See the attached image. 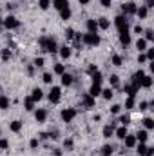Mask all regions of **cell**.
I'll list each match as a JSON object with an SVG mask.
<instances>
[{
    "mask_svg": "<svg viewBox=\"0 0 154 156\" xmlns=\"http://www.w3.org/2000/svg\"><path fill=\"white\" fill-rule=\"evenodd\" d=\"M40 47H42V51H45V53H56L58 51V45H56V40L53 38V37H42L38 40Z\"/></svg>",
    "mask_w": 154,
    "mask_h": 156,
    "instance_id": "cell-1",
    "label": "cell"
},
{
    "mask_svg": "<svg viewBox=\"0 0 154 156\" xmlns=\"http://www.w3.org/2000/svg\"><path fill=\"white\" fill-rule=\"evenodd\" d=\"M114 26H116V29H118L120 33L129 31V20H127V16H123V15L116 16V18H114Z\"/></svg>",
    "mask_w": 154,
    "mask_h": 156,
    "instance_id": "cell-2",
    "label": "cell"
},
{
    "mask_svg": "<svg viewBox=\"0 0 154 156\" xmlns=\"http://www.w3.org/2000/svg\"><path fill=\"white\" fill-rule=\"evenodd\" d=\"M82 42H83V44H87V45L96 47V45H100V37H98L96 33H87V35H83V37H82Z\"/></svg>",
    "mask_w": 154,
    "mask_h": 156,
    "instance_id": "cell-3",
    "label": "cell"
},
{
    "mask_svg": "<svg viewBox=\"0 0 154 156\" xmlns=\"http://www.w3.org/2000/svg\"><path fill=\"white\" fill-rule=\"evenodd\" d=\"M121 11H123V16L136 15V4H134V2H125V4L121 5Z\"/></svg>",
    "mask_w": 154,
    "mask_h": 156,
    "instance_id": "cell-4",
    "label": "cell"
},
{
    "mask_svg": "<svg viewBox=\"0 0 154 156\" xmlns=\"http://www.w3.org/2000/svg\"><path fill=\"white\" fill-rule=\"evenodd\" d=\"M60 94H62V91H60V87H51V91H49V100L53 102V104H58L60 102Z\"/></svg>",
    "mask_w": 154,
    "mask_h": 156,
    "instance_id": "cell-5",
    "label": "cell"
},
{
    "mask_svg": "<svg viewBox=\"0 0 154 156\" xmlns=\"http://www.w3.org/2000/svg\"><path fill=\"white\" fill-rule=\"evenodd\" d=\"M143 76H145V73H143L142 69H140L138 73H134V76H132V85H131V87H134V89L138 91V89L142 87V78Z\"/></svg>",
    "mask_w": 154,
    "mask_h": 156,
    "instance_id": "cell-6",
    "label": "cell"
},
{
    "mask_svg": "<svg viewBox=\"0 0 154 156\" xmlns=\"http://www.w3.org/2000/svg\"><path fill=\"white\" fill-rule=\"evenodd\" d=\"M76 116V109H64L62 111V120L67 123V122H73Z\"/></svg>",
    "mask_w": 154,
    "mask_h": 156,
    "instance_id": "cell-7",
    "label": "cell"
},
{
    "mask_svg": "<svg viewBox=\"0 0 154 156\" xmlns=\"http://www.w3.org/2000/svg\"><path fill=\"white\" fill-rule=\"evenodd\" d=\"M82 105H83V107H87V109L94 107V98H93V96H91L89 93L82 94Z\"/></svg>",
    "mask_w": 154,
    "mask_h": 156,
    "instance_id": "cell-8",
    "label": "cell"
},
{
    "mask_svg": "<svg viewBox=\"0 0 154 156\" xmlns=\"http://www.w3.org/2000/svg\"><path fill=\"white\" fill-rule=\"evenodd\" d=\"M4 26H5L7 29H16V27L20 26V22H18L15 16H7V18L4 20Z\"/></svg>",
    "mask_w": 154,
    "mask_h": 156,
    "instance_id": "cell-9",
    "label": "cell"
},
{
    "mask_svg": "<svg viewBox=\"0 0 154 156\" xmlns=\"http://www.w3.org/2000/svg\"><path fill=\"white\" fill-rule=\"evenodd\" d=\"M134 136H136V142H140V144H145L149 140V133L147 131H138Z\"/></svg>",
    "mask_w": 154,
    "mask_h": 156,
    "instance_id": "cell-10",
    "label": "cell"
},
{
    "mask_svg": "<svg viewBox=\"0 0 154 156\" xmlns=\"http://www.w3.org/2000/svg\"><path fill=\"white\" fill-rule=\"evenodd\" d=\"M35 118H37L38 123H44V122L47 120V111H45V109H38V111L35 113Z\"/></svg>",
    "mask_w": 154,
    "mask_h": 156,
    "instance_id": "cell-11",
    "label": "cell"
},
{
    "mask_svg": "<svg viewBox=\"0 0 154 156\" xmlns=\"http://www.w3.org/2000/svg\"><path fill=\"white\" fill-rule=\"evenodd\" d=\"M87 33H98V22L96 20H87Z\"/></svg>",
    "mask_w": 154,
    "mask_h": 156,
    "instance_id": "cell-12",
    "label": "cell"
},
{
    "mask_svg": "<svg viewBox=\"0 0 154 156\" xmlns=\"http://www.w3.org/2000/svg\"><path fill=\"white\" fill-rule=\"evenodd\" d=\"M89 94H91L93 98L100 96V94H102V87H100V85H96V83H93V85H91V89H89Z\"/></svg>",
    "mask_w": 154,
    "mask_h": 156,
    "instance_id": "cell-13",
    "label": "cell"
},
{
    "mask_svg": "<svg viewBox=\"0 0 154 156\" xmlns=\"http://www.w3.org/2000/svg\"><path fill=\"white\" fill-rule=\"evenodd\" d=\"M123 140H125V147H129V149L136 145V136H134V134H127Z\"/></svg>",
    "mask_w": 154,
    "mask_h": 156,
    "instance_id": "cell-14",
    "label": "cell"
},
{
    "mask_svg": "<svg viewBox=\"0 0 154 156\" xmlns=\"http://www.w3.org/2000/svg\"><path fill=\"white\" fill-rule=\"evenodd\" d=\"M120 42H121V45H125V47L131 44V35H129V31L120 33Z\"/></svg>",
    "mask_w": 154,
    "mask_h": 156,
    "instance_id": "cell-15",
    "label": "cell"
},
{
    "mask_svg": "<svg viewBox=\"0 0 154 156\" xmlns=\"http://www.w3.org/2000/svg\"><path fill=\"white\" fill-rule=\"evenodd\" d=\"M31 98H33V102H40L42 98H44V91L37 87V89H33V94H31Z\"/></svg>",
    "mask_w": 154,
    "mask_h": 156,
    "instance_id": "cell-16",
    "label": "cell"
},
{
    "mask_svg": "<svg viewBox=\"0 0 154 156\" xmlns=\"http://www.w3.org/2000/svg\"><path fill=\"white\" fill-rule=\"evenodd\" d=\"M96 22H98V29H109V26H111L109 18H105V16H102V18L96 20Z\"/></svg>",
    "mask_w": 154,
    "mask_h": 156,
    "instance_id": "cell-17",
    "label": "cell"
},
{
    "mask_svg": "<svg viewBox=\"0 0 154 156\" xmlns=\"http://www.w3.org/2000/svg\"><path fill=\"white\" fill-rule=\"evenodd\" d=\"M71 53H73V51H71V47H67V45L60 47V56H62L64 60H67V58L71 56Z\"/></svg>",
    "mask_w": 154,
    "mask_h": 156,
    "instance_id": "cell-18",
    "label": "cell"
},
{
    "mask_svg": "<svg viewBox=\"0 0 154 156\" xmlns=\"http://www.w3.org/2000/svg\"><path fill=\"white\" fill-rule=\"evenodd\" d=\"M53 5L60 11V9H64V7H69V2H67V0H53Z\"/></svg>",
    "mask_w": 154,
    "mask_h": 156,
    "instance_id": "cell-19",
    "label": "cell"
},
{
    "mask_svg": "<svg viewBox=\"0 0 154 156\" xmlns=\"http://www.w3.org/2000/svg\"><path fill=\"white\" fill-rule=\"evenodd\" d=\"M114 134L118 136V138H120V140H123V138L129 134V133H127V127H125V125H121L120 129H116V131H114Z\"/></svg>",
    "mask_w": 154,
    "mask_h": 156,
    "instance_id": "cell-20",
    "label": "cell"
},
{
    "mask_svg": "<svg viewBox=\"0 0 154 156\" xmlns=\"http://www.w3.org/2000/svg\"><path fill=\"white\" fill-rule=\"evenodd\" d=\"M60 18H62V20H69V18H71V7L60 9Z\"/></svg>",
    "mask_w": 154,
    "mask_h": 156,
    "instance_id": "cell-21",
    "label": "cell"
},
{
    "mask_svg": "<svg viewBox=\"0 0 154 156\" xmlns=\"http://www.w3.org/2000/svg\"><path fill=\"white\" fill-rule=\"evenodd\" d=\"M9 129H11L13 133H18V131L22 129V122H20V120H15V122H11V123H9Z\"/></svg>",
    "mask_w": 154,
    "mask_h": 156,
    "instance_id": "cell-22",
    "label": "cell"
},
{
    "mask_svg": "<svg viewBox=\"0 0 154 156\" xmlns=\"http://www.w3.org/2000/svg\"><path fill=\"white\" fill-rule=\"evenodd\" d=\"M136 47H138V51H140V53H143V51L147 49V40H145V38H138Z\"/></svg>",
    "mask_w": 154,
    "mask_h": 156,
    "instance_id": "cell-23",
    "label": "cell"
},
{
    "mask_svg": "<svg viewBox=\"0 0 154 156\" xmlns=\"http://www.w3.org/2000/svg\"><path fill=\"white\" fill-rule=\"evenodd\" d=\"M151 85H152V76L151 75H145V76L142 78V87H147L149 89Z\"/></svg>",
    "mask_w": 154,
    "mask_h": 156,
    "instance_id": "cell-24",
    "label": "cell"
},
{
    "mask_svg": "<svg viewBox=\"0 0 154 156\" xmlns=\"http://www.w3.org/2000/svg\"><path fill=\"white\" fill-rule=\"evenodd\" d=\"M147 13H149V9H147L145 5H142V7H136V15H138L140 18H147Z\"/></svg>",
    "mask_w": 154,
    "mask_h": 156,
    "instance_id": "cell-25",
    "label": "cell"
},
{
    "mask_svg": "<svg viewBox=\"0 0 154 156\" xmlns=\"http://www.w3.org/2000/svg\"><path fill=\"white\" fill-rule=\"evenodd\" d=\"M24 107H26L27 111H33V109H35V102H33L31 96H27V98L24 100Z\"/></svg>",
    "mask_w": 154,
    "mask_h": 156,
    "instance_id": "cell-26",
    "label": "cell"
},
{
    "mask_svg": "<svg viewBox=\"0 0 154 156\" xmlns=\"http://www.w3.org/2000/svg\"><path fill=\"white\" fill-rule=\"evenodd\" d=\"M114 134V127L113 125H105L103 127V138H111Z\"/></svg>",
    "mask_w": 154,
    "mask_h": 156,
    "instance_id": "cell-27",
    "label": "cell"
},
{
    "mask_svg": "<svg viewBox=\"0 0 154 156\" xmlns=\"http://www.w3.org/2000/svg\"><path fill=\"white\" fill-rule=\"evenodd\" d=\"M73 83V76L69 73H64L62 75V85H71Z\"/></svg>",
    "mask_w": 154,
    "mask_h": 156,
    "instance_id": "cell-28",
    "label": "cell"
},
{
    "mask_svg": "<svg viewBox=\"0 0 154 156\" xmlns=\"http://www.w3.org/2000/svg\"><path fill=\"white\" fill-rule=\"evenodd\" d=\"M113 151H114L113 145H103V147H102V156H111Z\"/></svg>",
    "mask_w": 154,
    "mask_h": 156,
    "instance_id": "cell-29",
    "label": "cell"
},
{
    "mask_svg": "<svg viewBox=\"0 0 154 156\" xmlns=\"http://www.w3.org/2000/svg\"><path fill=\"white\" fill-rule=\"evenodd\" d=\"M113 94H114V93H113V89H111V87H109V89H102V96H103L105 100H111V98H113Z\"/></svg>",
    "mask_w": 154,
    "mask_h": 156,
    "instance_id": "cell-30",
    "label": "cell"
},
{
    "mask_svg": "<svg viewBox=\"0 0 154 156\" xmlns=\"http://www.w3.org/2000/svg\"><path fill=\"white\" fill-rule=\"evenodd\" d=\"M73 42H75V47H76V49H80V47H82V44H83V42H82V35H80V33H75V38H73Z\"/></svg>",
    "mask_w": 154,
    "mask_h": 156,
    "instance_id": "cell-31",
    "label": "cell"
},
{
    "mask_svg": "<svg viewBox=\"0 0 154 156\" xmlns=\"http://www.w3.org/2000/svg\"><path fill=\"white\" fill-rule=\"evenodd\" d=\"M53 71H54V73H56V75H60V76H62V75H64V73H65V67H64V64H56V66H54V69H53Z\"/></svg>",
    "mask_w": 154,
    "mask_h": 156,
    "instance_id": "cell-32",
    "label": "cell"
},
{
    "mask_svg": "<svg viewBox=\"0 0 154 156\" xmlns=\"http://www.w3.org/2000/svg\"><path fill=\"white\" fill-rule=\"evenodd\" d=\"M118 122H120L121 125H125V127H127V125L131 123V116H129V115H121V116H120V120H118Z\"/></svg>",
    "mask_w": 154,
    "mask_h": 156,
    "instance_id": "cell-33",
    "label": "cell"
},
{
    "mask_svg": "<svg viewBox=\"0 0 154 156\" xmlns=\"http://www.w3.org/2000/svg\"><path fill=\"white\" fill-rule=\"evenodd\" d=\"M9 107V98L7 96H0V109H7Z\"/></svg>",
    "mask_w": 154,
    "mask_h": 156,
    "instance_id": "cell-34",
    "label": "cell"
},
{
    "mask_svg": "<svg viewBox=\"0 0 154 156\" xmlns=\"http://www.w3.org/2000/svg\"><path fill=\"white\" fill-rule=\"evenodd\" d=\"M91 76H93V83L102 85V80H103V78H102V75H100V73H94V75H91Z\"/></svg>",
    "mask_w": 154,
    "mask_h": 156,
    "instance_id": "cell-35",
    "label": "cell"
},
{
    "mask_svg": "<svg viewBox=\"0 0 154 156\" xmlns=\"http://www.w3.org/2000/svg\"><path fill=\"white\" fill-rule=\"evenodd\" d=\"M143 125H145V129H154V120L152 118H143Z\"/></svg>",
    "mask_w": 154,
    "mask_h": 156,
    "instance_id": "cell-36",
    "label": "cell"
},
{
    "mask_svg": "<svg viewBox=\"0 0 154 156\" xmlns=\"http://www.w3.org/2000/svg\"><path fill=\"white\" fill-rule=\"evenodd\" d=\"M134 98H136V96H129V98H127V102H125V107H127V109H132V107H134V104H136Z\"/></svg>",
    "mask_w": 154,
    "mask_h": 156,
    "instance_id": "cell-37",
    "label": "cell"
},
{
    "mask_svg": "<svg viewBox=\"0 0 154 156\" xmlns=\"http://www.w3.org/2000/svg\"><path fill=\"white\" fill-rule=\"evenodd\" d=\"M109 82H111V85H113V87H118V85H120V78L116 76V75H111Z\"/></svg>",
    "mask_w": 154,
    "mask_h": 156,
    "instance_id": "cell-38",
    "label": "cell"
},
{
    "mask_svg": "<svg viewBox=\"0 0 154 156\" xmlns=\"http://www.w3.org/2000/svg\"><path fill=\"white\" fill-rule=\"evenodd\" d=\"M0 56H2V60H9V58H11V51H9V49H2Z\"/></svg>",
    "mask_w": 154,
    "mask_h": 156,
    "instance_id": "cell-39",
    "label": "cell"
},
{
    "mask_svg": "<svg viewBox=\"0 0 154 156\" xmlns=\"http://www.w3.org/2000/svg\"><path fill=\"white\" fill-rule=\"evenodd\" d=\"M121 64H123V58L120 55H114L113 56V66H121Z\"/></svg>",
    "mask_w": 154,
    "mask_h": 156,
    "instance_id": "cell-40",
    "label": "cell"
},
{
    "mask_svg": "<svg viewBox=\"0 0 154 156\" xmlns=\"http://www.w3.org/2000/svg\"><path fill=\"white\" fill-rule=\"evenodd\" d=\"M145 153H147V145H145V144H140V145H138V154L145 156Z\"/></svg>",
    "mask_w": 154,
    "mask_h": 156,
    "instance_id": "cell-41",
    "label": "cell"
},
{
    "mask_svg": "<svg viewBox=\"0 0 154 156\" xmlns=\"http://www.w3.org/2000/svg\"><path fill=\"white\" fill-rule=\"evenodd\" d=\"M49 5H51V2L49 0H40V9H49Z\"/></svg>",
    "mask_w": 154,
    "mask_h": 156,
    "instance_id": "cell-42",
    "label": "cell"
},
{
    "mask_svg": "<svg viewBox=\"0 0 154 156\" xmlns=\"http://www.w3.org/2000/svg\"><path fill=\"white\" fill-rule=\"evenodd\" d=\"M65 37H67V40H73V38H75V29L67 27V31H65Z\"/></svg>",
    "mask_w": 154,
    "mask_h": 156,
    "instance_id": "cell-43",
    "label": "cell"
},
{
    "mask_svg": "<svg viewBox=\"0 0 154 156\" xmlns=\"http://www.w3.org/2000/svg\"><path fill=\"white\" fill-rule=\"evenodd\" d=\"M42 80H44L45 83H51V82H53V75H51V73H45V75L42 76Z\"/></svg>",
    "mask_w": 154,
    "mask_h": 156,
    "instance_id": "cell-44",
    "label": "cell"
},
{
    "mask_svg": "<svg viewBox=\"0 0 154 156\" xmlns=\"http://www.w3.org/2000/svg\"><path fill=\"white\" fill-rule=\"evenodd\" d=\"M145 40H149V42H151V40H154L152 29H147V31H145Z\"/></svg>",
    "mask_w": 154,
    "mask_h": 156,
    "instance_id": "cell-45",
    "label": "cell"
},
{
    "mask_svg": "<svg viewBox=\"0 0 154 156\" xmlns=\"http://www.w3.org/2000/svg\"><path fill=\"white\" fill-rule=\"evenodd\" d=\"M87 73H89V75H94V73H98V67H96L94 64H91L89 69H87Z\"/></svg>",
    "mask_w": 154,
    "mask_h": 156,
    "instance_id": "cell-46",
    "label": "cell"
},
{
    "mask_svg": "<svg viewBox=\"0 0 154 156\" xmlns=\"http://www.w3.org/2000/svg\"><path fill=\"white\" fill-rule=\"evenodd\" d=\"M64 147H65V149H69V151H71V149H73V140H71V138H67V140H65V142H64Z\"/></svg>",
    "mask_w": 154,
    "mask_h": 156,
    "instance_id": "cell-47",
    "label": "cell"
},
{
    "mask_svg": "<svg viewBox=\"0 0 154 156\" xmlns=\"http://www.w3.org/2000/svg\"><path fill=\"white\" fill-rule=\"evenodd\" d=\"M145 56H147V60H151V62L154 60V49H152V47H151V49H147V55H145Z\"/></svg>",
    "mask_w": 154,
    "mask_h": 156,
    "instance_id": "cell-48",
    "label": "cell"
},
{
    "mask_svg": "<svg viewBox=\"0 0 154 156\" xmlns=\"http://www.w3.org/2000/svg\"><path fill=\"white\" fill-rule=\"evenodd\" d=\"M120 109H121V105H118V104H114V105L111 107V113H113V115H118V113H120Z\"/></svg>",
    "mask_w": 154,
    "mask_h": 156,
    "instance_id": "cell-49",
    "label": "cell"
},
{
    "mask_svg": "<svg viewBox=\"0 0 154 156\" xmlns=\"http://www.w3.org/2000/svg\"><path fill=\"white\" fill-rule=\"evenodd\" d=\"M38 138H33V140H31V142H29V145H31V149H37V147H38Z\"/></svg>",
    "mask_w": 154,
    "mask_h": 156,
    "instance_id": "cell-50",
    "label": "cell"
},
{
    "mask_svg": "<svg viewBox=\"0 0 154 156\" xmlns=\"http://www.w3.org/2000/svg\"><path fill=\"white\" fill-rule=\"evenodd\" d=\"M44 64H45L44 58H37V60H35V67H44Z\"/></svg>",
    "mask_w": 154,
    "mask_h": 156,
    "instance_id": "cell-51",
    "label": "cell"
},
{
    "mask_svg": "<svg viewBox=\"0 0 154 156\" xmlns=\"http://www.w3.org/2000/svg\"><path fill=\"white\" fill-rule=\"evenodd\" d=\"M134 33H136V35H142V33H143V27H142L140 24H138V26H134Z\"/></svg>",
    "mask_w": 154,
    "mask_h": 156,
    "instance_id": "cell-52",
    "label": "cell"
},
{
    "mask_svg": "<svg viewBox=\"0 0 154 156\" xmlns=\"http://www.w3.org/2000/svg\"><path fill=\"white\" fill-rule=\"evenodd\" d=\"M138 62H140V64H143V62H147V56H145L143 53H140V55H138Z\"/></svg>",
    "mask_w": 154,
    "mask_h": 156,
    "instance_id": "cell-53",
    "label": "cell"
},
{
    "mask_svg": "<svg viewBox=\"0 0 154 156\" xmlns=\"http://www.w3.org/2000/svg\"><path fill=\"white\" fill-rule=\"evenodd\" d=\"M9 147V142L7 140H0V149H7Z\"/></svg>",
    "mask_w": 154,
    "mask_h": 156,
    "instance_id": "cell-54",
    "label": "cell"
},
{
    "mask_svg": "<svg viewBox=\"0 0 154 156\" xmlns=\"http://www.w3.org/2000/svg\"><path fill=\"white\" fill-rule=\"evenodd\" d=\"M100 2H102L103 7H111V4H113V0H100Z\"/></svg>",
    "mask_w": 154,
    "mask_h": 156,
    "instance_id": "cell-55",
    "label": "cell"
},
{
    "mask_svg": "<svg viewBox=\"0 0 154 156\" xmlns=\"http://www.w3.org/2000/svg\"><path fill=\"white\" fill-rule=\"evenodd\" d=\"M145 7H147V9L154 7V0H145Z\"/></svg>",
    "mask_w": 154,
    "mask_h": 156,
    "instance_id": "cell-56",
    "label": "cell"
},
{
    "mask_svg": "<svg viewBox=\"0 0 154 156\" xmlns=\"http://www.w3.org/2000/svg\"><path fill=\"white\" fill-rule=\"evenodd\" d=\"M145 109H149V104L147 102H142L140 104V111H145Z\"/></svg>",
    "mask_w": 154,
    "mask_h": 156,
    "instance_id": "cell-57",
    "label": "cell"
},
{
    "mask_svg": "<svg viewBox=\"0 0 154 156\" xmlns=\"http://www.w3.org/2000/svg\"><path fill=\"white\" fill-rule=\"evenodd\" d=\"M154 154V147H147V153H145V156H152Z\"/></svg>",
    "mask_w": 154,
    "mask_h": 156,
    "instance_id": "cell-58",
    "label": "cell"
},
{
    "mask_svg": "<svg viewBox=\"0 0 154 156\" xmlns=\"http://www.w3.org/2000/svg\"><path fill=\"white\" fill-rule=\"evenodd\" d=\"M80 4H82V5H85V4H89V0H80Z\"/></svg>",
    "mask_w": 154,
    "mask_h": 156,
    "instance_id": "cell-59",
    "label": "cell"
},
{
    "mask_svg": "<svg viewBox=\"0 0 154 156\" xmlns=\"http://www.w3.org/2000/svg\"><path fill=\"white\" fill-rule=\"evenodd\" d=\"M0 31H2V26H0Z\"/></svg>",
    "mask_w": 154,
    "mask_h": 156,
    "instance_id": "cell-60",
    "label": "cell"
}]
</instances>
